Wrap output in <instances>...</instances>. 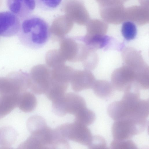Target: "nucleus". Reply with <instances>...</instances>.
Segmentation results:
<instances>
[{
  "label": "nucleus",
  "mask_w": 149,
  "mask_h": 149,
  "mask_svg": "<svg viewBox=\"0 0 149 149\" xmlns=\"http://www.w3.org/2000/svg\"><path fill=\"white\" fill-rule=\"evenodd\" d=\"M51 78L57 82L69 84L74 69L72 67L63 64L51 68Z\"/></svg>",
  "instance_id": "nucleus-17"
},
{
  "label": "nucleus",
  "mask_w": 149,
  "mask_h": 149,
  "mask_svg": "<svg viewBox=\"0 0 149 149\" xmlns=\"http://www.w3.org/2000/svg\"><path fill=\"white\" fill-rule=\"evenodd\" d=\"M37 103L36 98L34 94L26 91L20 94L17 107L23 112H30L36 108Z\"/></svg>",
  "instance_id": "nucleus-18"
},
{
  "label": "nucleus",
  "mask_w": 149,
  "mask_h": 149,
  "mask_svg": "<svg viewBox=\"0 0 149 149\" xmlns=\"http://www.w3.org/2000/svg\"><path fill=\"white\" fill-rule=\"evenodd\" d=\"M125 20L139 25L149 23V7L143 6H133L125 9Z\"/></svg>",
  "instance_id": "nucleus-15"
},
{
  "label": "nucleus",
  "mask_w": 149,
  "mask_h": 149,
  "mask_svg": "<svg viewBox=\"0 0 149 149\" xmlns=\"http://www.w3.org/2000/svg\"><path fill=\"white\" fill-rule=\"evenodd\" d=\"M95 80L90 70L74 69L70 83L72 90L78 92L92 88Z\"/></svg>",
  "instance_id": "nucleus-12"
},
{
  "label": "nucleus",
  "mask_w": 149,
  "mask_h": 149,
  "mask_svg": "<svg viewBox=\"0 0 149 149\" xmlns=\"http://www.w3.org/2000/svg\"><path fill=\"white\" fill-rule=\"evenodd\" d=\"M56 139L55 129L47 125L31 134L18 146L19 149H54Z\"/></svg>",
  "instance_id": "nucleus-3"
},
{
  "label": "nucleus",
  "mask_w": 149,
  "mask_h": 149,
  "mask_svg": "<svg viewBox=\"0 0 149 149\" xmlns=\"http://www.w3.org/2000/svg\"><path fill=\"white\" fill-rule=\"evenodd\" d=\"M147 124L146 119L127 118L115 121L112 127L113 138L118 140L130 139L144 131Z\"/></svg>",
  "instance_id": "nucleus-2"
},
{
  "label": "nucleus",
  "mask_w": 149,
  "mask_h": 149,
  "mask_svg": "<svg viewBox=\"0 0 149 149\" xmlns=\"http://www.w3.org/2000/svg\"><path fill=\"white\" fill-rule=\"evenodd\" d=\"M122 0H112L100 6V15L107 23L114 24H120L125 21L126 8Z\"/></svg>",
  "instance_id": "nucleus-9"
},
{
  "label": "nucleus",
  "mask_w": 149,
  "mask_h": 149,
  "mask_svg": "<svg viewBox=\"0 0 149 149\" xmlns=\"http://www.w3.org/2000/svg\"><path fill=\"white\" fill-rule=\"evenodd\" d=\"M2 3V0H0V6H1Z\"/></svg>",
  "instance_id": "nucleus-35"
},
{
  "label": "nucleus",
  "mask_w": 149,
  "mask_h": 149,
  "mask_svg": "<svg viewBox=\"0 0 149 149\" xmlns=\"http://www.w3.org/2000/svg\"><path fill=\"white\" fill-rule=\"evenodd\" d=\"M141 5L149 7V0H138Z\"/></svg>",
  "instance_id": "nucleus-32"
},
{
  "label": "nucleus",
  "mask_w": 149,
  "mask_h": 149,
  "mask_svg": "<svg viewBox=\"0 0 149 149\" xmlns=\"http://www.w3.org/2000/svg\"><path fill=\"white\" fill-rule=\"evenodd\" d=\"M29 74L22 71L0 77V95L20 94L29 87Z\"/></svg>",
  "instance_id": "nucleus-5"
},
{
  "label": "nucleus",
  "mask_w": 149,
  "mask_h": 149,
  "mask_svg": "<svg viewBox=\"0 0 149 149\" xmlns=\"http://www.w3.org/2000/svg\"><path fill=\"white\" fill-rule=\"evenodd\" d=\"M7 4L21 20L31 15L36 6L35 0H7Z\"/></svg>",
  "instance_id": "nucleus-14"
},
{
  "label": "nucleus",
  "mask_w": 149,
  "mask_h": 149,
  "mask_svg": "<svg viewBox=\"0 0 149 149\" xmlns=\"http://www.w3.org/2000/svg\"><path fill=\"white\" fill-rule=\"evenodd\" d=\"M81 40L92 49L96 50L103 48L109 43L110 37L105 35L80 36Z\"/></svg>",
  "instance_id": "nucleus-21"
},
{
  "label": "nucleus",
  "mask_w": 149,
  "mask_h": 149,
  "mask_svg": "<svg viewBox=\"0 0 149 149\" xmlns=\"http://www.w3.org/2000/svg\"><path fill=\"white\" fill-rule=\"evenodd\" d=\"M92 88L97 96L103 98L110 96L114 89L111 83L103 80H95Z\"/></svg>",
  "instance_id": "nucleus-22"
},
{
  "label": "nucleus",
  "mask_w": 149,
  "mask_h": 149,
  "mask_svg": "<svg viewBox=\"0 0 149 149\" xmlns=\"http://www.w3.org/2000/svg\"><path fill=\"white\" fill-rule=\"evenodd\" d=\"M74 116L75 122L86 126L93 124L95 119V113L86 107L80 110Z\"/></svg>",
  "instance_id": "nucleus-25"
},
{
  "label": "nucleus",
  "mask_w": 149,
  "mask_h": 149,
  "mask_svg": "<svg viewBox=\"0 0 149 149\" xmlns=\"http://www.w3.org/2000/svg\"><path fill=\"white\" fill-rule=\"evenodd\" d=\"M124 2H125L127 1H128V0H122Z\"/></svg>",
  "instance_id": "nucleus-34"
},
{
  "label": "nucleus",
  "mask_w": 149,
  "mask_h": 149,
  "mask_svg": "<svg viewBox=\"0 0 149 149\" xmlns=\"http://www.w3.org/2000/svg\"><path fill=\"white\" fill-rule=\"evenodd\" d=\"M100 6H102L108 3L112 0H96Z\"/></svg>",
  "instance_id": "nucleus-33"
},
{
  "label": "nucleus",
  "mask_w": 149,
  "mask_h": 149,
  "mask_svg": "<svg viewBox=\"0 0 149 149\" xmlns=\"http://www.w3.org/2000/svg\"><path fill=\"white\" fill-rule=\"evenodd\" d=\"M0 148L9 149L15 142L17 134L15 130L11 127L7 126L0 129Z\"/></svg>",
  "instance_id": "nucleus-19"
},
{
  "label": "nucleus",
  "mask_w": 149,
  "mask_h": 149,
  "mask_svg": "<svg viewBox=\"0 0 149 149\" xmlns=\"http://www.w3.org/2000/svg\"><path fill=\"white\" fill-rule=\"evenodd\" d=\"M52 102L54 112L60 116L67 114L74 115L80 110L86 107L84 99L80 95L72 92L65 93Z\"/></svg>",
  "instance_id": "nucleus-4"
},
{
  "label": "nucleus",
  "mask_w": 149,
  "mask_h": 149,
  "mask_svg": "<svg viewBox=\"0 0 149 149\" xmlns=\"http://www.w3.org/2000/svg\"><path fill=\"white\" fill-rule=\"evenodd\" d=\"M95 51L91 49L85 59L82 62L83 66L86 69H94L98 62V57Z\"/></svg>",
  "instance_id": "nucleus-29"
},
{
  "label": "nucleus",
  "mask_w": 149,
  "mask_h": 149,
  "mask_svg": "<svg viewBox=\"0 0 149 149\" xmlns=\"http://www.w3.org/2000/svg\"><path fill=\"white\" fill-rule=\"evenodd\" d=\"M20 95H0V119L9 114L17 106Z\"/></svg>",
  "instance_id": "nucleus-16"
},
{
  "label": "nucleus",
  "mask_w": 149,
  "mask_h": 149,
  "mask_svg": "<svg viewBox=\"0 0 149 149\" xmlns=\"http://www.w3.org/2000/svg\"><path fill=\"white\" fill-rule=\"evenodd\" d=\"M135 72L127 66H123L115 70L111 77V84L114 88L124 91L129 84L135 82Z\"/></svg>",
  "instance_id": "nucleus-11"
},
{
  "label": "nucleus",
  "mask_w": 149,
  "mask_h": 149,
  "mask_svg": "<svg viewBox=\"0 0 149 149\" xmlns=\"http://www.w3.org/2000/svg\"><path fill=\"white\" fill-rule=\"evenodd\" d=\"M47 125L45 119L42 117L38 115L30 117L26 122L27 128L31 134Z\"/></svg>",
  "instance_id": "nucleus-26"
},
{
  "label": "nucleus",
  "mask_w": 149,
  "mask_h": 149,
  "mask_svg": "<svg viewBox=\"0 0 149 149\" xmlns=\"http://www.w3.org/2000/svg\"><path fill=\"white\" fill-rule=\"evenodd\" d=\"M90 149H107L106 142L102 137L98 136H93V140Z\"/></svg>",
  "instance_id": "nucleus-31"
},
{
  "label": "nucleus",
  "mask_w": 149,
  "mask_h": 149,
  "mask_svg": "<svg viewBox=\"0 0 149 149\" xmlns=\"http://www.w3.org/2000/svg\"><path fill=\"white\" fill-rule=\"evenodd\" d=\"M21 20L9 11L0 12V36L9 37L17 35Z\"/></svg>",
  "instance_id": "nucleus-10"
},
{
  "label": "nucleus",
  "mask_w": 149,
  "mask_h": 149,
  "mask_svg": "<svg viewBox=\"0 0 149 149\" xmlns=\"http://www.w3.org/2000/svg\"><path fill=\"white\" fill-rule=\"evenodd\" d=\"M122 57L124 65L130 68L135 73L148 66L140 53L134 48L128 47L124 49Z\"/></svg>",
  "instance_id": "nucleus-13"
},
{
  "label": "nucleus",
  "mask_w": 149,
  "mask_h": 149,
  "mask_svg": "<svg viewBox=\"0 0 149 149\" xmlns=\"http://www.w3.org/2000/svg\"><path fill=\"white\" fill-rule=\"evenodd\" d=\"M59 42L58 50L66 61L80 62L84 43L80 36L65 37Z\"/></svg>",
  "instance_id": "nucleus-8"
},
{
  "label": "nucleus",
  "mask_w": 149,
  "mask_h": 149,
  "mask_svg": "<svg viewBox=\"0 0 149 149\" xmlns=\"http://www.w3.org/2000/svg\"><path fill=\"white\" fill-rule=\"evenodd\" d=\"M110 147L111 149H137L135 143L130 139L121 140H113L111 143Z\"/></svg>",
  "instance_id": "nucleus-30"
},
{
  "label": "nucleus",
  "mask_w": 149,
  "mask_h": 149,
  "mask_svg": "<svg viewBox=\"0 0 149 149\" xmlns=\"http://www.w3.org/2000/svg\"><path fill=\"white\" fill-rule=\"evenodd\" d=\"M108 29L107 23L104 21L94 19L90 22L87 27L85 36L104 35L106 34Z\"/></svg>",
  "instance_id": "nucleus-23"
},
{
  "label": "nucleus",
  "mask_w": 149,
  "mask_h": 149,
  "mask_svg": "<svg viewBox=\"0 0 149 149\" xmlns=\"http://www.w3.org/2000/svg\"></svg>",
  "instance_id": "nucleus-36"
},
{
  "label": "nucleus",
  "mask_w": 149,
  "mask_h": 149,
  "mask_svg": "<svg viewBox=\"0 0 149 149\" xmlns=\"http://www.w3.org/2000/svg\"><path fill=\"white\" fill-rule=\"evenodd\" d=\"M87 126L74 121L63 124L56 128L61 135L68 140L89 147L92 144L93 136Z\"/></svg>",
  "instance_id": "nucleus-6"
},
{
  "label": "nucleus",
  "mask_w": 149,
  "mask_h": 149,
  "mask_svg": "<svg viewBox=\"0 0 149 149\" xmlns=\"http://www.w3.org/2000/svg\"><path fill=\"white\" fill-rule=\"evenodd\" d=\"M50 68L47 65L39 64L31 69L29 75V88L37 95L45 94L51 79Z\"/></svg>",
  "instance_id": "nucleus-7"
},
{
  "label": "nucleus",
  "mask_w": 149,
  "mask_h": 149,
  "mask_svg": "<svg viewBox=\"0 0 149 149\" xmlns=\"http://www.w3.org/2000/svg\"><path fill=\"white\" fill-rule=\"evenodd\" d=\"M36 6L38 8L45 11H50L57 8L62 0H35Z\"/></svg>",
  "instance_id": "nucleus-28"
},
{
  "label": "nucleus",
  "mask_w": 149,
  "mask_h": 149,
  "mask_svg": "<svg viewBox=\"0 0 149 149\" xmlns=\"http://www.w3.org/2000/svg\"><path fill=\"white\" fill-rule=\"evenodd\" d=\"M68 84L57 82L51 78L49 87L45 94L49 100L52 101L65 93Z\"/></svg>",
  "instance_id": "nucleus-20"
},
{
  "label": "nucleus",
  "mask_w": 149,
  "mask_h": 149,
  "mask_svg": "<svg viewBox=\"0 0 149 149\" xmlns=\"http://www.w3.org/2000/svg\"><path fill=\"white\" fill-rule=\"evenodd\" d=\"M21 43L32 49L43 47L50 38V28L45 19L36 15H30L21 20L17 35Z\"/></svg>",
  "instance_id": "nucleus-1"
},
{
  "label": "nucleus",
  "mask_w": 149,
  "mask_h": 149,
  "mask_svg": "<svg viewBox=\"0 0 149 149\" xmlns=\"http://www.w3.org/2000/svg\"><path fill=\"white\" fill-rule=\"evenodd\" d=\"M121 33L123 36L127 40H130L134 39L137 34V29L135 24L132 22L126 21L122 25Z\"/></svg>",
  "instance_id": "nucleus-27"
},
{
  "label": "nucleus",
  "mask_w": 149,
  "mask_h": 149,
  "mask_svg": "<svg viewBox=\"0 0 149 149\" xmlns=\"http://www.w3.org/2000/svg\"><path fill=\"white\" fill-rule=\"evenodd\" d=\"M45 61L46 65L51 68L65 64L66 61L58 49L48 51L46 54Z\"/></svg>",
  "instance_id": "nucleus-24"
}]
</instances>
